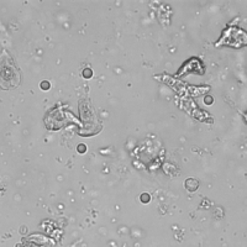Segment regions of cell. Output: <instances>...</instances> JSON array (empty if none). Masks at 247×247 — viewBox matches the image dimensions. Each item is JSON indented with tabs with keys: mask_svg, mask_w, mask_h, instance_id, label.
<instances>
[{
	"mask_svg": "<svg viewBox=\"0 0 247 247\" xmlns=\"http://www.w3.org/2000/svg\"><path fill=\"white\" fill-rule=\"evenodd\" d=\"M78 151H80V152H85V146H84V145H79V146H78Z\"/></svg>",
	"mask_w": 247,
	"mask_h": 247,
	"instance_id": "obj_3",
	"label": "cell"
},
{
	"mask_svg": "<svg viewBox=\"0 0 247 247\" xmlns=\"http://www.w3.org/2000/svg\"><path fill=\"white\" fill-rule=\"evenodd\" d=\"M141 200H142L143 203H147V201H149V195H148V194H142V197H141Z\"/></svg>",
	"mask_w": 247,
	"mask_h": 247,
	"instance_id": "obj_2",
	"label": "cell"
},
{
	"mask_svg": "<svg viewBox=\"0 0 247 247\" xmlns=\"http://www.w3.org/2000/svg\"><path fill=\"white\" fill-rule=\"evenodd\" d=\"M83 76H84L85 78H90V77H91V71H90V69H85V71L83 72Z\"/></svg>",
	"mask_w": 247,
	"mask_h": 247,
	"instance_id": "obj_1",
	"label": "cell"
},
{
	"mask_svg": "<svg viewBox=\"0 0 247 247\" xmlns=\"http://www.w3.org/2000/svg\"><path fill=\"white\" fill-rule=\"evenodd\" d=\"M47 87H48V83H46V82H45V83H42V88H43L45 90H46V88H47Z\"/></svg>",
	"mask_w": 247,
	"mask_h": 247,
	"instance_id": "obj_4",
	"label": "cell"
}]
</instances>
